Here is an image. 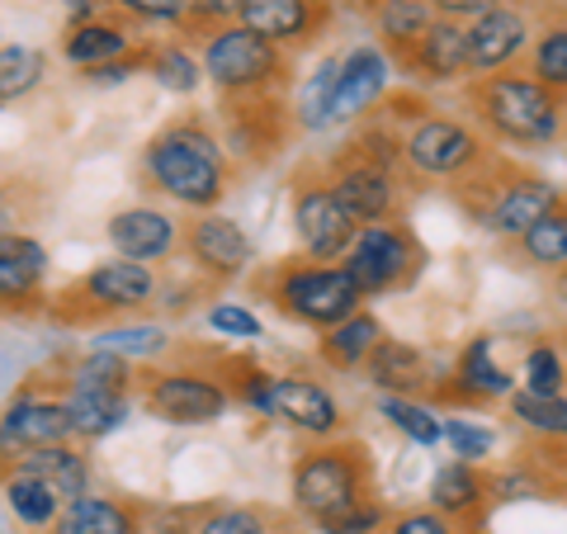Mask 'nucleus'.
<instances>
[{
    "mask_svg": "<svg viewBox=\"0 0 567 534\" xmlns=\"http://www.w3.org/2000/svg\"><path fill=\"white\" fill-rule=\"evenodd\" d=\"M137 171L156 194H166L171 204H181L189 213H213L233 181V162L227 147L208 123H166L137 156Z\"/></svg>",
    "mask_w": 567,
    "mask_h": 534,
    "instance_id": "obj_1",
    "label": "nucleus"
},
{
    "mask_svg": "<svg viewBox=\"0 0 567 534\" xmlns=\"http://www.w3.org/2000/svg\"><path fill=\"white\" fill-rule=\"evenodd\" d=\"M468 110L477 133L502 147H554L567 133V100L548 91L539 76H529L525 66L473 76Z\"/></svg>",
    "mask_w": 567,
    "mask_h": 534,
    "instance_id": "obj_2",
    "label": "nucleus"
},
{
    "mask_svg": "<svg viewBox=\"0 0 567 534\" xmlns=\"http://www.w3.org/2000/svg\"><path fill=\"white\" fill-rule=\"evenodd\" d=\"M458 199H464V208L487 227L496 242L516 246L525 233H535V227L567 199V194L539 171L487 162L483 171L468 175V181L458 185Z\"/></svg>",
    "mask_w": 567,
    "mask_h": 534,
    "instance_id": "obj_3",
    "label": "nucleus"
},
{
    "mask_svg": "<svg viewBox=\"0 0 567 534\" xmlns=\"http://www.w3.org/2000/svg\"><path fill=\"white\" fill-rule=\"evenodd\" d=\"M265 298L284 317H293V322H303L312 331L341 327L346 317L364 312L369 302L360 279L346 270V260H308V256L275 265L270 279H265Z\"/></svg>",
    "mask_w": 567,
    "mask_h": 534,
    "instance_id": "obj_4",
    "label": "nucleus"
},
{
    "mask_svg": "<svg viewBox=\"0 0 567 534\" xmlns=\"http://www.w3.org/2000/svg\"><path fill=\"white\" fill-rule=\"evenodd\" d=\"M289 496L312 525H322V521H331V515L360 506L369 496L364 444H354V440H317L312 450H303L293 459Z\"/></svg>",
    "mask_w": 567,
    "mask_h": 534,
    "instance_id": "obj_5",
    "label": "nucleus"
},
{
    "mask_svg": "<svg viewBox=\"0 0 567 534\" xmlns=\"http://www.w3.org/2000/svg\"><path fill=\"white\" fill-rule=\"evenodd\" d=\"M199 62L204 81L227 100L275 95V85L284 81V48L265 43L260 33L241 29L237 20L199 33Z\"/></svg>",
    "mask_w": 567,
    "mask_h": 534,
    "instance_id": "obj_6",
    "label": "nucleus"
},
{
    "mask_svg": "<svg viewBox=\"0 0 567 534\" xmlns=\"http://www.w3.org/2000/svg\"><path fill=\"white\" fill-rule=\"evenodd\" d=\"M402 156H406V171L425 185H464L468 175L487 166L492 147H487V137L477 133V123L425 110V114H416L412 129L402 133Z\"/></svg>",
    "mask_w": 567,
    "mask_h": 534,
    "instance_id": "obj_7",
    "label": "nucleus"
},
{
    "mask_svg": "<svg viewBox=\"0 0 567 534\" xmlns=\"http://www.w3.org/2000/svg\"><path fill=\"white\" fill-rule=\"evenodd\" d=\"M421 242L406 223H369L360 227L354 237L350 256H346V270L360 279L364 298H379V294H393V289H406L416 275H421Z\"/></svg>",
    "mask_w": 567,
    "mask_h": 534,
    "instance_id": "obj_8",
    "label": "nucleus"
},
{
    "mask_svg": "<svg viewBox=\"0 0 567 534\" xmlns=\"http://www.w3.org/2000/svg\"><path fill=\"white\" fill-rule=\"evenodd\" d=\"M293 233H298V251L308 260H346L360 223L346 213V204L331 194L327 175H298L293 181Z\"/></svg>",
    "mask_w": 567,
    "mask_h": 534,
    "instance_id": "obj_9",
    "label": "nucleus"
},
{
    "mask_svg": "<svg viewBox=\"0 0 567 534\" xmlns=\"http://www.w3.org/2000/svg\"><path fill=\"white\" fill-rule=\"evenodd\" d=\"M142 402L156 421L171 425H213L227 417L233 393L218 373L204 369H156L142 379Z\"/></svg>",
    "mask_w": 567,
    "mask_h": 534,
    "instance_id": "obj_10",
    "label": "nucleus"
},
{
    "mask_svg": "<svg viewBox=\"0 0 567 534\" xmlns=\"http://www.w3.org/2000/svg\"><path fill=\"white\" fill-rule=\"evenodd\" d=\"M71 440H76V431H71L62 398H48L39 388H20L0 407V469L14 464L20 454L48 450V444H71Z\"/></svg>",
    "mask_w": 567,
    "mask_h": 534,
    "instance_id": "obj_11",
    "label": "nucleus"
},
{
    "mask_svg": "<svg viewBox=\"0 0 567 534\" xmlns=\"http://www.w3.org/2000/svg\"><path fill=\"white\" fill-rule=\"evenodd\" d=\"M529 43H535V29H529V14L520 0L492 6L483 20L468 24V81L520 66L529 58Z\"/></svg>",
    "mask_w": 567,
    "mask_h": 534,
    "instance_id": "obj_12",
    "label": "nucleus"
},
{
    "mask_svg": "<svg viewBox=\"0 0 567 534\" xmlns=\"http://www.w3.org/2000/svg\"><path fill=\"white\" fill-rule=\"evenodd\" d=\"M156 298V270L152 265H137V260H100L91 265L71 289L62 294V302H81L91 312H133V308H147Z\"/></svg>",
    "mask_w": 567,
    "mask_h": 534,
    "instance_id": "obj_13",
    "label": "nucleus"
},
{
    "mask_svg": "<svg viewBox=\"0 0 567 534\" xmlns=\"http://www.w3.org/2000/svg\"><path fill=\"white\" fill-rule=\"evenodd\" d=\"M322 175H327L331 194L346 204V213H350V218L360 223V227H369V223H393V218H398V204H402L398 175L369 166L364 156H354L350 147L336 156V162H331Z\"/></svg>",
    "mask_w": 567,
    "mask_h": 534,
    "instance_id": "obj_14",
    "label": "nucleus"
},
{
    "mask_svg": "<svg viewBox=\"0 0 567 534\" xmlns=\"http://www.w3.org/2000/svg\"><path fill=\"white\" fill-rule=\"evenodd\" d=\"M393 91V58L379 43H354L341 58V76H336L331 123H360L379 110Z\"/></svg>",
    "mask_w": 567,
    "mask_h": 534,
    "instance_id": "obj_15",
    "label": "nucleus"
},
{
    "mask_svg": "<svg viewBox=\"0 0 567 534\" xmlns=\"http://www.w3.org/2000/svg\"><path fill=\"white\" fill-rule=\"evenodd\" d=\"M435 393L458 402V407H487V402H511L520 393V383H516V373L496 360L492 336H473V341L458 350L450 379L440 383Z\"/></svg>",
    "mask_w": 567,
    "mask_h": 534,
    "instance_id": "obj_16",
    "label": "nucleus"
},
{
    "mask_svg": "<svg viewBox=\"0 0 567 534\" xmlns=\"http://www.w3.org/2000/svg\"><path fill=\"white\" fill-rule=\"evenodd\" d=\"M270 421L293 425L298 435H312V440H336L341 435V402L317 379L275 373L270 379Z\"/></svg>",
    "mask_w": 567,
    "mask_h": 534,
    "instance_id": "obj_17",
    "label": "nucleus"
},
{
    "mask_svg": "<svg viewBox=\"0 0 567 534\" xmlns=\"http://www.w3.org/2000/svg\"><path fill=\"white\" fill-rule=\"evenodd\" d=\"M104 237H110L114 256L123 260H137V265H152V260H166L175 246L185 242V227L171 218L162 208H147V204H133V208H118L110 223H104Z\"/></svg>",
    "mask_w": 567,
    "mask_h": 534,
    "instance_id": "obj_18",
    "label": "nucleus"
},
{
    "mask_svg": "<svg viewBox=\"0 0 567 534\" xmlns=\"http://www.w3.org/2000/svg\"><path fill=\"white\" fill-rule=\"evenodd\" d=\"M185 246L213 279H241L256 260L251 237L233 218H223V213H194L185 223Z\"/></svg>",
    "mask_w": 567,
    "mask_h": 534,
    "instance_id": "obj_19",
    "label": "nucleus"
},
{
    "mask_svg": "<svg viewBox=\"0 0 567 534\" xmlns=\"http://www.w3.org/2000/svg\"><path fill=\"white\" fill-rule=\"evenodd\" d=\"M398 66L406 76H416L425 85H450V81H468V24L458 20H440L421 33V43L412 52H402Z\"/></svg>",
    "mask_w": 567,
    "mask_h": 534,
    "instance_id": "obj_20",
    "label": "nucleus"
},
{
    "mask_svg": "<svg viewBox=\"0 0 567 534\" xmlns=\"http://www.w3.org/2000/svg\"><path fill=\"white\" fill-rule=\"evenodd\" d=\"M331 10L327 0H241L237 6V24L260 33L265 43H308L317 29H327Z\"/></svg>",
    "mask_w": 567,
    "mask_h": 534,
    "instance_id": "obj_21",
    "label": "nucleus"
},
{
    "mask_svg": "<svg viewBox=\"0 0 567 534\" xmlns=\"http://www.w3.org/2000/svg\"><path fill=\"white\" fill-rule=\"evenodd\" d=\"M0 473H24V477H33V483H43L62 506H71L76 496L91 492V459H85L81 440H71V444H48V450L20 454L14 464H6Z\"/></svg>",
    "mask_w": 567,
    "mask_h": 534,
    "instance_id": "obj_22",
    "label": "nucleus"
},
{
    "mask_svg": "<svg viewBox=\"0 0 567 534\" xmlns=\"http://www.w3.org/2000/svg\"><path fill=\"white\" fill-rule=\"evenodd\" d=\"M369 383L379 388V393H398V398H416V393H435L440 388V373L431 364V355L412 341H393V336H383V346L374 350V360L364 364Z\"/></svg>",
    "mask_w": 567,
    "mask_h": 534,
    "instance_id": "obj_23",
    "label": "nucleus"
},
{
    "mask_svg": "<svg viewBox=\"0 0 567 534\" xmlns=\"http://www.w3.org/2000/svg\"><path fill=\"white\" fill-rule=\"evenodd\" d=\"M48 251L29 233H10L0 242V308H33L43 298Z\"/></svg>",
    "mask_w": 567,
    "mask_h": 534,
    "instance_id": "obj_24",
    "label": "nucleus"
},
{
    "mask_svg": "<svg viewBox=\"0 0 567 534\" xmlns=\"http://www.w3.org/2000/svg\"><path fill=\"white\" fill-rule=\"evenodd\" d=\"M369 24H374L388 58H402L435 24V6L431 0H369Z\"/></svg>",
    "mask_w": 567,
    "mask_h": 534,
    "instance_id": "obj_25",
    "label": "nucleus"
},
{
    "mask_svg": "<svg viewBox=\"0 0 567 534\" xmlns=\"http://www.w3.org/2000/svg\"><path fill=\"white\" fill-rule=\"evenodd\" d=\"M52 534H142V515L118 496L85 492L58 515Z\"/></svg>",
    "mask_w": 567,
    "mask_h": 534,
    "instance_id": "obj_26",
    "label": "nucleus"
},
{
    "mask_svg": "<svg viewBox=\"0 0 567 534\" xmlns=\"http://www.w3.org/2000/svg\"><path fill=\"white\" fill-rule=\"evenodd\" d=\"M137 52L133 33L114 24V20H91V24H71L66 39H62V58L76 66V71H91V66H104V62H118Z\"/></svg>",
    "mask_w": 567,
    "mask_h": 534,
    "instance_id": "obj_27",
    "label": "nucleus"
},
{
    "mask_svg": "<svg viewBox=\"0 0 567 534\" xmlns=\"http://www.w3.org/2000/svg\"><path fill=\"white\" fill-rule=\"evenodd\" d=\"M492 496L487 487V473L477 464H464V459H450V464H440L431 473V506L440 515H450V521H464L473 515Z\"/></svg>",
    "mask_w": 567,
    "mask_h": 534,
    "instance_id": "obj_28",
    "label": "nucleus"
},
{
    "mask_svg": "<svg viewBox=\"0 0 567 534\" xmlns=\"http://www.w3.org/2000/svg\"><path fill=\"white\" fill-rule=\"evenodd\" d=\"M62 402H66L71 431H76L81 444L114 435L133 412V393H85V388H66Z\"/></svg>",
    "mask_w": 567,
    "mask_h": 534,
    "instance_id": "obj_29",
    "label": "nucleus"
},
{
    "mask_svg": "<svg viewBox=\"0 0 567 534\" xmlns=\"http://www.w3.org/2000/svg\"><path fill=\"white\" fill-rule=\"evenodd\" d=\"M383 346V322L374 312H354V317H346L341 327H331V331H322V360L331 364V369H341V373H350V369H364L369 360H374V350Z\"/></svg>",
    "mask_w": 567,
    "mask_h": 534,
    "instance_id": "obj_30",
    "label": "nucleus"
},
{
    "mask_svg": "<svg viewBox=\"0 0 567 534\" xmlns=\"http://www.w3.org/2000/svg\"><path fill=\"white\" fill-rule=\"evenodd\" d=\"M91 350H110L128 364H152L171 350V327L162 322H133V327H110L91 336Z\"/></svg>",
    "mask_w": 567,
    "mask_h": 534,
    "instance_id": "obj_31",
    "label": "nucleus"
},
{
    "mask_svg": "<svg viewBox=\"0 0 567 534\" xmlns=\"http://www.w3.org/2000/svg\"><path fill=\"white\" fill-rule=\"evenodd\" d=\"M133 369L128 360H118L110 350L85 346L76 360L66 364V388H85V393H133Z\"/></svg>",
    "mask_w": 567,
    "mask_h": 534,
    "instance_id": "obj_32",
    "label": "nucleus"
},
{
    "mask_svg": "<svg viewBox=\"0 0 567 534\" xmlns=\"http://www.w3.org/2000/svg\"><path fill=\"white\" fill-rule=\"evenodd\" d=\"M379 417L393 425L398 435H406L421 450H435V444H445V417L435 412V407H425L421 398H398V393H383L379 398Z\"/></svg>",
    "mask_w": 567,
    "mask_h": 534,
    "instance_id": "obj_33",
    "label": "nucleus"
},
{
    "mask_svg": "<svg viewBox=\"0 0 567 534\" xmlns=\"http://www.w3.org/2000/svg\"><path fill=\"white\" fill-rule=\"evenodd\" d=\"M0 496H6L14 521L29 525V530H52L58 515L66 511L43 483H33V477H24V473H0Z\"/></svg>",
    "mask_w": 567,
    "mask_h": 534,
    "instance_id": "obj_34",
    "label": "nucleus"
},
{
    "mask_svg": "<svg viewBox=\"0 0 567 534\" xmlns=\"http://www.w3.org/2000/svg\"><path fill=\"white\" fill-rule=\"evenodd\" d=\"M147 76L171 95H194L204 85V62L185 43H162L147 52Z\"/></svg>",
    "mask_w": 567,
    "mask_h": 534,
    "instance_id": "obj_35",
    "label": "nucleus"
},
{
    "mask_svg": "<svg viewBox=\"0 0 567 534\" xmlns=\"http://www.w3.org/2000/svg\"><path fill=\"white\" fill-rule=\"evenodd\" d=\"M48 58L33 43H6L0 48V104H14L43 85Z\"/></svg>",
    "mask_w": 567,
    "mask_h": 534,
    "instance_id": "obj_36",
    "label": "nucleus"
},
{
    "mask_svg": "<svg viewBox=\"0 0 567 534\" xmlns=\"http://www.w3.org/2000/svg\"><path fill=\"white\" fill-rule=\"evenodd\" d=\"M525 71L539 76L548 91H558L567 100V20H554L535 33L529 43V58H525Z\"/></svg>",
    "mask_w": 567,
    "mask_h": 534,
    "instance_id": "obj_37",
    "label": "nucleus"
},
{
    "mask_svg": "<svg viewBox=\"0 0 567 534\" xmlns=\"http://www.w3.org/2000/svg\"><path fill=\"white\" fill-rule=\"evenodd\" d=\"M516 256L535 270H563L567 265V199L548 213V218L516 242Z\"/></svg>",
    "mask_w": 567,
    "mask_h": 534,
    "instance_id": "obj_38",
    "label": "nucleus"
},
{
    "mask_svg": "<svg viewBox=\"0 0 567 534\" xmlns=\"http://www.w3.org/2000/svg\"><path fill=\"white\" fill-rule=\"evenodd\" d=\"M336 76H341V58H322L308 85L298 91V123L308 133L331 129V100H336Z\"/></svg>",
    "mask_w": 567,
    "mask_h": 534,
    "instance_id": "obj_39",
    "label": "nucleus"
},
{
    "mask_svg": "<svg viewBox=\"0 0 567 534\" xmlns=\"http://www.w3.org/2000/svg\"><path fill=\"white\" fill-rule=\"evenodd\" d=\"M511 417L539 440H567V393L539 398V393H525L520 388V393L511 398Z\"/></svg>",
    "mask_w": 567,
    "mask_h": 534,
    "instance_id": "obj_40",
    "label": "nucleus"
},
{
    "mask_svg": "<svg viewBox=\"0 0 567 534\" xmlns=\"http://www.w3.org/2000/svg\"><path fill=\"white\" fill-rule=\"evenodd\" d=\"M520 388L525 393H539V398H558L567 393V364L554 341H539L525 350V369H520Z\"/></svg>",
    "mask_w": 567,
    "mask_h": 534,
    "instance_id": "obj_41",
    "label": "nucleus"
},
{
    "mask_svg": "<svg viewBox=\"0 0 567 534\" xmlns=\"http://www.w3.org/2000/svg\"><path fill=\"white\" fill-rule=\"evenodd\" d=\"M204 322L213 336H227V341H260V317L246 308V302H233V298H218L204 308Z\"/></svg>",
    "mask_w": 567,
    "mask_h": 534,
    "instance_id": "obj_42",
    "label": "nucleus"
},
{
    "mask_svg": "<svg viewBox=\"0 0 567 534\" xmlns=\"http://www.w3.org/2000/svg\"><path fill=\"white\" fill-rule=\"evenodd\" d=\"M445 444L454 450V459H464V464H483V459L496 450V435L487 431L483 421L450 417V421H445Z\"/></svg>",
    "mask_w": 567,
    "mask_h": 534,
    "instance_id": "obj_43",
    "label": "nucleus"
},
{
    "mask_svg": "<svg viewBox=\"0 0 567 534\" xmlns=\"http://www.w3.org/2000/svg\"><path fill=\"white\" fill-rule=\"evenodd\" d=\"M194 534H270V521L260 506H218L194 525Z\"/></svg>",
    "mask_w": 567,
    "mask_h": 534,
    "instance_id": "obj_44",
    "label": "nucleus"
},
{
    "mask_svg": "<svg viewBox=\"0 0 567 534\" xmlns=\"http://www.w3.org/2000/svg\"><path fill=\"white\" fill-rule=\"evenodd\" d=\"M383 530H388V511L374 502V496H364L360 506H350V511L317 525V534H383Z\"/></svg>",
    "mask_w": 567,
    "mask_h": 534,
    "instance_id": "obj_45",
    "label": "nucleus"
},
{
    "mask_svg": "<svg viewBox=\"0 0 567 534\" xmlns=\"http://www.w3.org/2000/svg\"><path fill=\"white\" fill-rule=\"evenodd\" d=\"M147 52H152V48H137V52H128V58H118V62L91 66V71H81V81L91 85V91H114V85L133 81L137 71H147Z\"/></svg>",
    "mask_w": 567,
    "mask_h": 534,
    "instance_id": "obj_46",
    "label": "nucleus"
},
{
    "mask_svg": "<svg viewBox=\"0 0 567 534\" xmlns=\"http://www.w3.org/2000/svg\"><path fill=\"white\" fill-rule=\"evenodd\" d=\"M110 6L137 24H185V0H110Z\"/></svg>",
    "mask_w": 567,
    "mask_h": 534,
    "instance_id": "obj_47",
    "label": "nucleus"
},
{
    "mask_svg": "<svg viewBox=\"0 0 567 534\" xmlns=\"http://www.w3.org/2000/svg\"><path fill=\"white\" fill-rule=\"evenodd\" d=\"M383 534H458V525L450 515H440L435 506H421V511H402L388 521Z\"/></svg>",
    "mask_w": 567,
    "mask_h": 534,
    "instance_id": "obj_48",
    "label": "nucleus"
},
{
    "mask_svg": "<svg viewBox=\"0 0 567 534\" xmlns=\"http://www.w3.org/2000/svg\"><path fill=\"white\" fill-rule=\"evenodd\" d=\"M440 20H458V24H473V20H483V14L492 6H502V0H431Z\"/></svg>",
    "mask_w": 567,
    "mask_h": 534,
    "instance_id": "obj_49",
    "label": "nucleus"
},
{
    "mask_svg": "<svg viewBox=\"0 0 567 534\" xmlns=\"http://www.w3.org/2000/svg\"><path fill=\"white\" fill-rule=\"evenodd\" d=\"M14 233V204H10V194L0 189V242H6Z\"/></svg>",
    "mask_w": 567,
    "mask_h": 534,
    "instance_id": "obj_50",
    "label": "nucleus"
},
{
    "mask_svg": "<svg viewBox=\"0 0 567 534\" xmlns=\"http://www.w3.org/2000/svg\"><path fill=\"white\" fill-rule=\"evenodd\" d=\"M558 294H563V308H567V275L558 279Z\"/></svg>",
    "mask_w": 567,
    "mask_h": 534,
    "instance_id": "obj_51",
    "label": "nucleus"
},
{
    "mask_svg": "<svg viewBox=\"0 0 567 534\" xmlns=\"http://www.w3.org/2000/svg\"><path fill=\"white\" fill-rule=\"evenodd\" d=\"M0 48H6V43H0Z\"/></svg>",
    "mask_w": 567,
    "mask_h": 534,
    "instance_id": "obj_52",
    "label": "nucleus"
}]
</instances>
